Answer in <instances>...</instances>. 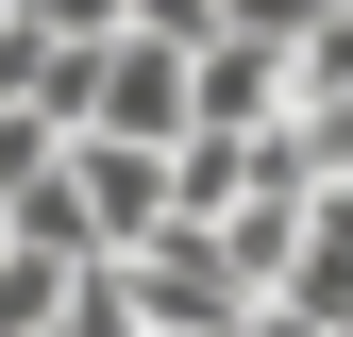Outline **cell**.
Returning a JSON list of instances; mask_svg holds the SVG:
<instances>
[{
	"instance_id": "cell-1",
	"label": "cell",
	"mask_w": 353,
	"mask_h": 337,
	"mask_svg": "<svg viewBox=\"0 0 353 337\" xmlns=\"http://www.w3.org/2000/svg\"><path fill=\"white\" fill-rule=\"evenodd\" d=\"M118 287H135V337H236V304H252L202 220H152L135 253H118Z\"/></svg>"
},
{
	"instance_id": "cell-2",
	"label": "cell",
	"mask_w": 353,
	"mask_h": 337,
	"mask_svg": "<svg viewBox=\"0 0 353 337\" xmlns=\"http://www.w3.org/2000/svg\"><path fill=\"white\" fill-rule=\"evenodd\" d=\"M51 168H68V202H84V253H135L168 220V152L152 135H51Z\"/></svg>"
},
{
	"instance_id": "cell-3",
	"label": "cell",
	"mask_w": 353,
	"mask_h": 337,
	"mask_svg": "<svg viewBox=\"0 0 353 337\" xmlns=\"http://www.w3.org/2000/svg\"><path fill=\"white\" fill-rule=\"evenodd\" d=\"M286 304H320L353 337V186H303V236H286Z\"/></svg>"
},
{
	"instance_id": "cell-4",
	"label": "cell",
	"mask_w": 353,
	"mask_h": 337,
	"mask_svg": "<svg viewBox=\"0 0 353 337\" xmlns=\"http://www.w3.org/2000/svg\"><path fill=\"white\" fill-rule=\"evenodd\" d=\"M286 102H353V0H320L286 34Z\"/></svg>"
},
{
	"instance_id": "cell-5",
	"label": "cell",
	"mask_w": 353,
	"mask_h": 337,
	"mask_svg": "<svg viewBox=\"0 0 353 337\" xmlns=\"http://www.w3.org/2000/svg\"><path fill=\"white\" fill-rule=\"evenodd\" d=\"M219 17H236V34H303L320 0H219Z\"/></svg>"
}]
</instances>
